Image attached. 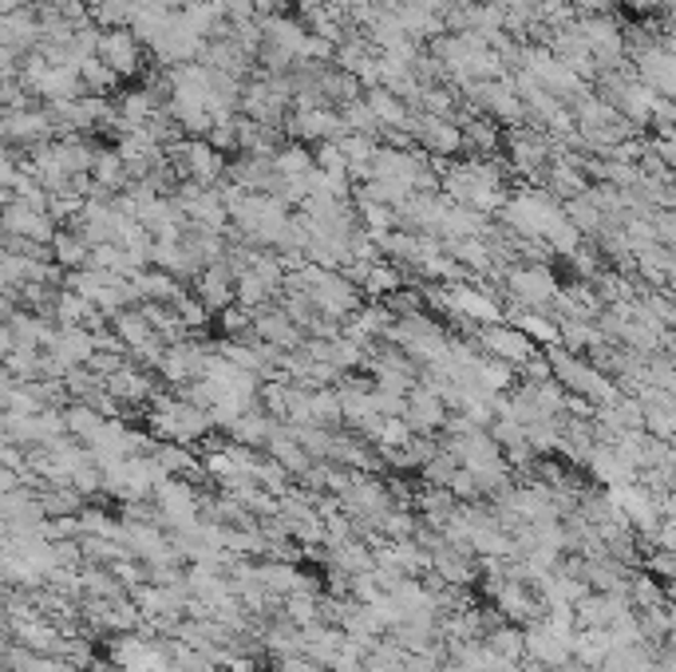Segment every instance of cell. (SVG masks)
<instances>
[{
	"label": "cell",
	"mask_w": 676,
	"mask_h": 672,
	"mask_svg": "<svg viewBox=\"0 0 676 672\" xmlns=\"http://www.w3.org/2000/svg\"><path fill=\"white\" fill-rule=\"evenodd\" d=\"M439 195L455 202V207L479 210L491 217L502 207L506 190V163L499 159H459L439 171Z\"/></svg>",
	"instance_id": "1"
},
{
	"label": "cell",
	"mask_w": 676,
	"mask_h": 672,
	"mask_svg": "<svg viewBox=\"0 0 676 672\" xmlns=\"http://www.w3.org/2000/svg\"><path fill=\"white\" fill-rule=\"evenodd\" d=\"M495 222L502 229H511L518 238H538L546 241V234L562 222V202L550 198L542 186H523V190H514V195L502 198V207L495 210Z\"/></svg>",
	"instance_id": "2"
},
{
	"label": "cell",
	"mask_w": 676,
	"mask_h": 672,
	"mask_svg": "<svg viewBox=\"0 0 676 672\" xmlns=\"http://www.w3.org/2000/svg\"><path fill=\"white\" fill-rule=\"evenodd\" d=\"M384 340L400 348L408 360H415L420 369H431V364H443L451 336H448V328L439 325L436 316L412 313V316H400V321H392V328L384 333Z\"/></svg>",
	"instance_id": "3"
},
{
	"label": "cell",
	"mask_w": 676,
	"mask_h": 672,
	"mask_svg": "<svg viewBox=\"0 0 676 672\" xmlns=\"http://www.w3.org/2000/svg\"><path fill=\"white\" fill-rule=\"evenodd\" d=\"M581 40L589 48V60L598 72H613V67L629 64L625 60V24L613 12H593V16H574Z\"/></svg>",
	"instance_id": "4"
},
{
	"label": "cell",
	"mask_w": 676,
	"mask_h": 672,
	"mask_svg": "<svg viewBox=\"0 0 676 672\" xmlns=\"http://www.w3.org/2000/svg\"><path fill=\"white\" fill-rule=\"evenodd\" d=\"M499 151H506V171H518L526 174V178H535L546 171V163L554 159L558 142L550 139V135H542V130L535 127H506L502 130V147Z\"/></svg>",
	"instance_id": "5"
},
{
	"label": "cell",
	"mask_w": 676,
	"mask_h": 672,
	"mask_svg": "<svg viewBox=\"0 0 676 672\" xmlns=\"http://www.w3.org/2000/svg\"><path fill=\"white\" fill-rule=\"evenodd\" d=\"M163 154L166 163L178 171V178H190V183L214 186L226 174V154L214 151L206 139H178Z\"/></svg>",
	"instance_id": "6"
},
{
	"label": "cell",
	"mask_w": 676,
	"mask_h": 672,
	"mask_svg": "<svg viewBox=\"0 0 676 672\" xmlns=\"http://www.w3.org/2000/svg\"><path fill=\"white\" fill-rule=\"evenodd\" d=\"M408 135H412L415 151L427 154V159H436V163H451V159L463 154V139H459V127L451 120H436V115L412 111Z\"/></svg>",
	"instance_id": "7"
},
{
	"label": "cell",
	"mask_w": 676,
	"mask_h": 672,
	"mask_svg": "<svg viewBox=\"0 0 676 672\" xmlns=\"http://www.w3.org/2000/svg\"><path fill=\"white\" fill-rule=\"evenodd\" d=\"M471 340L479 345L483 357L491 360H502V364H511V369H523L526 360L535 357L538 345L535 340H526L523 333L514 325H506V321H499V325H479L471 328Z\"/></svg>",
	"instance_id": "8"
},
{
	"label": "cell",
	"mask_w": 676,
	"mask_h": 672,
	"mask_svg": "<svg viewBox=\"0 0 676 672\" xmlns=\"http://www.w3.org/2000/svg\"><path fill=\"white\" fill-rule=\"evenodd\" d=\"M281 135L289 142H333L345 135L340 111L333 108H289L281 120Z\"/></svg>",
	"instance_id": "9"
},
{
	"label": "cell",
	"mask_w": 676,
	"mask_h": 672,
	"mask_svg": "<svg viewBox=\"0 0 676 672\" xmlns=\"http://www.w3.org/2000/svg\"><path fill=\"white\" fill-rule=\"evenodd\" d=\"M392 210H396V229H408V234H436L439 217L448 210V198L439 195V190H412V195Z\"/></svg>",
	"instance_id": "10"
},
{
	"label": "cell",
	"mask_w": 676,
	"mask_h": 672,
	"mask_svg": "<svg viewBox=\"0 0 676 672\" xmlns=\"http://www.w3.org/2000/svg\"><path fill=\"white\" fill-rule=\"evenodd\" d=\"M96 55L120 79H132V76H139L142 72V43L135 40L127 28H108V33H99Z\"/></svg>",
	"instance_id": "11"
},
{
	"label": "cell",
	"mask_w": 676,
	"mask_h": 672,
	"mask_svg": "<svg viewBox=\"0 0 676 672\" xmlns=\"http://www.w3.org/2000/svg\"><path fill=\"white\" fill-rule=\"evenodd\" d=\"M52 120L48 111L40 108H21V111H0V135L4 142H16V147H45L48 135H52Z\"/></svg>",
	"instance_id": "12"
},
{
	"label": "cell",
	"mask_w": 676,
	"mask_h": 672,
	"mask_svg": "<svg viewBox=\"0 0 676 672\" xmlns=\"http://www.w3.org/2000/svg\"><path fill=\"white\" fill-rule=\"evenodd\" d=\"M0 229H4V238H28L48 246L55 234V222L48 214H40V210L24 207V202L12 198L9 207H0Z\"/></svg>",
	"instance_id": "13"
},
{
	"label": "cell",
	"mask_w": 676,
	"mask_h": 672,
	"mask_svg": "<svg viewBox=\"0 0 676 672\" xmlns=\"http://www.w3.org/2000/svg\"><path fill=\"white\" fill-rule=\"evenodd\" d=\"M190 294L206 304L210 313H222L226 304H234V270L226 261H210L190 277Z\"/></svg>",
	"instance_id": "14"
},
{
	"label": "cell",
	"mask_w": 676,
	"mask_h": 672,
	"mask_svg": "<svg viewBox=\"0 0 676 672\" xmlns=\"http://www.w3.org/2000/svg\"><path fill=\"white\" fill-rule=\"evenodd\" d=\"M45 352L55 360V369H60L67 376L72 369H84V364H88V357L96 352V340H91L88 328H79V325H55L52 345H48Z\"/></svg>",
	"instance_id": "15"
},
{
	"label": "cell",
	"mask_w": 676,
	"mask_h": 672,
	"mask_svg": "<svg viewBox=\"0 0 676 672\" xmlns=\"http://www.w3.org/2000/svg\"><path fill=\"white\" fill-rule=\"evenodd\" d=\"M550 313H554V321H593V316L601 313V301H598V294H593V285L574 277V282L558 285L554 301H550Z\"/></svg>",
	"instance_id": "16"
},
{
	"label": "cell",
	"mask_w": 676,
	"mask_h": 672,
	"mask_svg": "<svg viewBox=\"0 0 676 672\" xmlns=\"http://www.w3.org/2000/svg\"><path fill=\"white\" fill-rule=\"evenodd\" d=\"M103 388L115 403H142L151 400L154 391H159V379H154L151 369H139V364H123L120 372H111L103 379Z\"/></svg>",
	"instance_id": "17"
},
{
	"label": "cell",
	"mask_w": 676,
	"mask_h": 672,
	"mask_svg": "<svg viewBox=\"0 0 676 672\" xmlns=\"http://www.w3.org/2000/svg\"><path fill=\"white\" fill-rule=\"evenodd\" d=\"M253 336L273 348H281V352H293V348H301V340H305V333H301L277 304H265V309L253 313Z\"/></svg>",
	"instance_id": "18"
},
{
	"label": "cell",
	"mask_w": 676,
	"mask_h": 672,
	"mask_svg": "<svg viewBox=\"0 0 676 672\" xmlns=\"http://www.w3.org/2000/svg\"><path fill=\"white\" fill-rule=\"evenodd\" d=\"M400 420L412 427V432H424L431 435L436 427H443V420H448V408H443V400H439L436 391H427L415 384L412 391H408V400H404V415Z\"/></svg>",
	"instance_id": "19"
},
{
	"label": "cell",
	"mask_w": 676,
	"mask_h": 672,
	"mask_svg": "<svg viewBox=\"0 0 676 672\" xmlns=\"http://www.w3.org/2000/svg\"><path fill=\"white\" fill-rule=\"evenodd\" d=\"M222 178H229V183L238 186V190H246V195H270L273 190V159H258V154H238L234 163H226V174Z\"/></svg>",
	"instance_id": "20"
},
{
	"label": "cell",
	"mask_w": 676,
	"mask_h": 672,
	"mask_svg": "<svg viewBox=\"0 0 676 672\" xmlns=\"http://www.w3.org/2000/svg\"><path fill=\"white\" fill-rule=\"evenodd\" d=\"M132 282V294H135V304H142V301H159V304H175L178 297L186 294V285L183 282H175L171 273H163V270H139V273H132L127 277Z\"/></svg>",
	"instance_id": "21"
},
{
	"label": "cell",
	"mask_w": 676,
	"mask_h": 672,
	"mask_svg": "<svg viewBox=\"0 0 676 672\" xmlns=\"http://www.w3.org/2000/svg\"><path fill=\"white\" fill-rule=\"evenodd\" d=\"M459 139H463V151H471V159H495L502 147V127L487 115H471L459 123Z\"/></svg>",
	"instance_id": "22"
},
{
	"label": "cell",
	"mask_w": 676,
	"mask_h": 672,
	"mask_svg": "<svg viewBox=\"0 0 676 672\" xmlns=\"http://www.w3.org/2000/svg\"><path fill=\"white\" fill-rule=\"evenodd\" d=\"M361 99L368 103L372 120L380 123V135L384 130H408L412 108H408L404 99H396L392 91H384V87H368V91H361Z\"/></svg>",
	"instance_id": "23"
},
{
	"label": "cell",
	"mask_w": 676,
	"mask_h": 672,
	"mask_svg": "<svg viewBox=\"0 0 676 672\" xmlns=\"http://www.w3.org/2000/svg\"><path fill=\"white\" fill-rule=\"evenodd\" d=\"M491 226V217L479 214V210H467V207H455L448 202L443 217H439V229L436 238L439 241H459V238H483V229Z\"/></svg>",
	"instance_id": "24"
},
{
	"label": "cell",
	"mask_w": 676,
	"mask_h": 672,
	"mask_svg": "<svg viewBox=\"0 0 676 672\" xmlns=\"http://www.w3.org/2000/svg\"><path fill=\"white\" fill-rule=\"evenodd\" d=\"M316 91H321V103H325V108H333V111L349 108V103H356V99H361V84H356V76H352V72H340V67H333V64L321 67Z\"/></svg>",
	"instance_id": "25"
},
{
	"label": "cell",
	"mask_w": 676,
	"mask_h": 672,
	"mask_svg": "<svg viewBox=\"0 0 676 672\" xmlns=\"http://www.w3.org/2000/svg\"><path fill=\"white\" fill-rule=\"evenodd\" d=\"M234 127H238V151L241 154L273 159V154H277V147L285 142V135L277 127H262V123L246 120V115H238V120H234Z\"/></svg>",
	"instance_id": "26"
},
{
	"label": "cell",
	"mask_w": 676,
	"mask_h": 672,
	"mask_svg": "<svg viewBox=\"0 0 676 672\" xmlns=\"http://www.w3.org/2000/svg\"><path fill=\"white\" fill-rule=\"evenodd\" d=\"M340 147V159H345V171H349V183H364L368 178V163L372 154H376V147H380V139H372V135H340V139H333Z\"/></svg>",
	"instance_id": "27"
},
{
	"label": "cell",
	"mask_w": 676,
	"mask_h": 672,
	"mask_svg": "<svg viewBox=\"0 0 676 672\" xmlns=\"http://www.w3.org/2000/svg\"><path fill=\"white\" fill-rule=\"evenodd\" d=\"M12 333V340L24 348H48L52 345V336H55V325L48 321V316H36L28 313V309H16V313L4 321Z\"/></svg>",
	"instance_id": "28"
},
{
	"label": "cell",
	"mask_w": 676,
	"mask_h": 672,
	"mask_svg": "<svg viewBox=\"0 0 676 672\" xmlns=\"http://www.w3.org/2000/svg\"><path fill=\"white\" fill-rule=\"evenodd\" d=\"M36 99H45V103H67V99H79L84 96V84H79V72L76 67H48L40 84L33 87Z\"/></svg>",
	"instance_id": "29"
},
{
	"label": "cell",
	"mask_w": 676,
	"mask_h": 672,
	"mask_svg": "<svg viewBox=\"0 0 676 672\" xmlns=\"http://www.w3.org/2000/svg\"><path fill=\"white\" fill-rule=\"evenodd\" d=\"M48 151V163L55 166V171L60 174H67V178H72V174H88L91 171V147L84 139H60V142H48L45 147Z\"/></svg>",
	"instance_id": "30"
},
{
	"label": "cell",
	"mask_w": 676,
	"mask_h": 672,
	"mask_svg": "<svg viewBox=\"0 0 676 672\" xmlns=\"http://www.w3.org/2000/svg\"><path fill=\"white\" fill-rule=\"evenodd\" d=\"M178 246H183V250L198 261V270H202V265H210V261H222V253H226V234H214V229H202V226H190V222H186Z\"/></svg>",
	"instance_id": "31"
},
{
	"label": "cell",
	"mask_w": 676,
	"mask_h": 672,
	"mask_svg": "<svg viewBox=\"0 0 676 672\" xmlns=\"http://www.w3.org/2000/svg\"><path fill=\"white\" fill-rule=\"evenodd\" d=\"M88 241L79 238L76 229H55L52 241H48V258H52V265H60V270H84L88 265Z\"/></svg>",
	"instance_id": "32"
},
{
	"label": "cell",
	"mask_w": 676,
	"mask_h": 672,
	"mask_svg": "<svg viewBox=\"0 0 676 672\" xmlns=\"http://www.w3.org/2000/svg\"><path fill=\"white\" fill-rule=\"evenodd\" d=\"M159 108H163V103H159V99H154L147 87H135V91H127V96L115 103V120H120V130L147 127V120H151Z\"/></svg>",
	"instance_id": "33"
},
{
	"label": "cell",
	"mask_w": 676,
	"mask_h": 672,
	"mask_svg": "<svg viewBox=\"0 0 676 672\" xmlns=\"http://www.w3.org/2000/svg\"><path fill=\"white\" fill-rule=\"evenodd\" d=\"M91 183L103 186V190H111V195H120V190H127V166H123V159L115 154V147H99L96 154H91Z\"/></svg>",
	"instance_id": "34"
},
{
	"label": "cell",
	"mask_w": 676,
	"mask_h": 672,
	"mask_svg": "<svg viewBox=\"0 0 676 672\" xmlns=\"http://www.w3.org/2000/svg\"><path fill=\"white\" fill-rule=\"evenodd\" d=\"M502 321H506V325H514L518 333L526 336V340H535V345H542V348H554L558 345V321H554V316L506 309V313H502Z\"/></svg>",
	"instance_id": "35"
},
{
	"label": "cell",
	"mask_w": 676,
	"mask_h": 672,
	"mask_svg": "<svg viewBox=\"0 0 676 672\" xmlns=\"http://www.w3.org/2000/svg\"><path fill=\"white\" fill-rule=\"evenodd\" d=\"M598 345H605V336L598 333L593 321H558V348H566L574 357H589Z\"/></svg>",
	"instance_id": "36"
},
{
	"label": "cell",
	"mask_w": 676,
	"mask_h": 672,
	"mask_svg": "<svg viewBox=\"0 0 676 672\" xmlns=\"http://www.w3.org/2000/svg\"><path fill=\"white\" fill-rule=\"evenodd\" d=\"M562 214H566V222L574 229H578L581 238H593L601 226H605V214H601V207L589 198V186L581 190L578 198H569V202H562Z\"/></svg>",
	"instance_id": "37"
},
{
	"label": "cell",
	"mask_w": 676,
	"mask_h": 672,
	"mask_svg": "<svg viewBox=\"0 0 676 672\" xmlns=\"http://www.w3.org/2000/svg\"><path fill=\"white\" fill-rule=\"evenodd\" d=\"M273 301H277V289H270L253 270H241L234 277V304H241L246 313H258V309H265Z\"/></svg>",
	"instance_id": "38"
},
{
	"label": "cell",
	"mask_w": 676,
	"mask_h": 672,
	"mask_svg": "<svg viewBox=\"0 0 676 672\" xmlns=\"http://www.w3.org/2000/svg\"><path fill=\"white\" fill-rule=\"evenodd\" d=\"M76 72H79V84H84V96L108 99L111 91L120 87V76H115V72H111V67L103 64L99 55H88V60H84Z\"/></svg>",
	"instance_id": "39"
},
{
	"label": "cell",
	"mask_w": 676,
	"mask_h": 672,
	"mask_svg": "<svg viewBox=\"0 0 676 672\" xmlns=\"http://www.w3.org/2000/svg\"><path fill=\"white\" fill-rule=\"evenodd\" d=\"M471 384L483 388L487 396H491V391H506L514 384V369L511 364H502V360L479 357L475 360V372H471Z\"/></svg>",
	"instance_id": "40"
},
{
	"label": "cell",
	"mask_w": 676,
	"mask_h": 672,
	"mask_svg": "<svg viewBox=\"0 0 676 672\" xmlns=\"http://www.w3.org/2000/svg\"><path fill=\"white\" fill-rule=\"evenodd\" d=\"M4 369H9L12 384H28V379H40L45 372V348H24L16 345L4 360Z\"/></svg>",
	"instance_id": "41"
},
{
	"label": "cell",
	"mask_w": 676,
	"mask_h": 672,
	"mask_svg": "<svg viewBox=\"0 0 676 672\" xmlns=\"http://www.w3.org/2000/svg\"><path fill=\"white\" fill-rule=\"evenodd\" d=\"M99 423H103V415L96 408H88V403H67L64 408V435H72L79 444H88L91 435L99 432Z\"/></svg>",
	"instance_id": "42"
},
{
	"label": "cell",
	"mask_w": 676,
	"mask_h": 672,
	"mask_svg": "<svg viewBox=\"0 0 676 672\" xmlns=\"http://www.w3.org/2000/svg\"><path fill=\"white\" fill-rule=\"evenodd\" d=\"M135 12V0H99L96 9H91V24H96L99 33H108V28H127Z\"/></svg>",
	"instance_id": "43"
},
{
	"label": "cell",
	"mask_w": 676,
	"mask_h": 672,
	"mask_svg": "<svg viewBox=\"0 0 676 672\" xmlns=\"http://www.w3.org/2000/svg\"><path fill=\"white\" fill-rule=\"evenodd\" d=\"M328 364L345 376H352L356 369H364V348L349 336H337V340H328Z\"/></svg>",
	"instance_id": "44"
},
{
	"label": "cell",
	"mask_w": 676,
	"mask_h": 672,
	"mask_svg": "<svg viewBox=\"0 0 676 672\" xmlns=\"http://www.w3.org/2000/svg\"><path fill=\"white\" fill-rule=\"evenodd\" d=\"M171 309H175V316L178 321H183V328L186 333H206V325H210V309L202 301H198L195 294H190V289H186L183 297H178L175 304H171Z\"/></svg>",
	"instance_id": "45"
},
{
	"label": "cell",
	"mask_w": 676,
	"mask_h": 672,
	"mask_svg": "<svg viewBox=\"0 0 676 672\" xmlns=\"http://www.w3.org/2000/svg\"><path fill=\"white\" fill-rule=\"evenodd\" d=\"M218 325L226 333V340H250L253 336V313H246L241 304H226L218 313Z\"/></svg>",
	"instance_id": "46"
},
{
	"label": "cell",
	"mask_w": 676,
	"mask_h": 672,
	"mask_svg": "<svg viewBox=\"0 0 676 672\" xmlns=\"http://www.w3.org/2000/svg\"><path fill=\"white\" fill-rule=\"evenodd\" d=\"M313 166L321 174H349V171H345V159H340V147H337V142H316Z\"/></svg>",
	"instance_id": "47"
},
{
	"label": "cell",
	"mask_w": 676,
	"mask_h": 672,
	"mask_svg": "<svg viewBox=\"0 0 676 672\" xmlns=\"http://www.w3.org/2000/svg\"><path fill=\"white\" fill-rule=\"evenodd\" d=\"M649 222H653L656 241L673 250V241H676V217H673V210H653V214H649Z\"/></svg>",
	"instance_id": "48"
},
{
	"label": "cell",
	"mask_w": 676,
	"mask_h": 672,
	"mask_svg": "<svg viewBox=\"0 0 676 672\" xmlns=\"http://www.w3.org/2000/svg\"><path fill=\"white\" fill-rule=\"evenodd\" d=\"M16 67H21V52H12L0 43V79H12L16 76Z\"/></svg>",
	"instance_id": "49"
},
{
	"label": "cell",
	"mask_w": 676,
	"mask_h": 672,
	"mask_svg": "<svg viewBox=\"0 0 676 672\" xmlns=\"http://www.w3.org/2000/svg\"><path fill=\"white\" fill-rule=\"evenodd\" d=\"M16 348V340H12V333H9V325H0V364L9 360V352Z\"/></svg>",
	"instance_id": "50"
},
{
	"label": "cell",
	"mask_w": 676,
	"mask_h": 672,
	"mask_svg": "<svg viewBox=\"0 0 676 672\" xmlns=\"http://www.w3.org/2000/svg\"><path fill=\"white\" fill-rule=\"evenodd\" d=\"M293 4H297V9H301V12H305V9H313V4H328V0H293Z\"/></svg>",
	"instance_id": "51"
},
{
	"label": "cell",
	"mask_w": 676,
	"mask_h": 672,
	"mask_svg": "<svg viewBox=\"0 0 676 672\" xmlns=\"http://www.w3.org/2000/svg\"><path fill=\"white\" fill-rule=\"evenodd\" d=\"M9 384H12V376H9V369H4V364H0V391H4V388H9Z\"/></svg>",
	"instance_id": "52"
},
{
	"label": "cell",
	"mask_w": 676,
	"mask_h": 672,
	"mask_svg": "<svg viewBox=\"0 0 676 672\" xmlns=\"http://www.w3.org/2000/svg\"><path fill=\"white\" fill-rule=\"evenodd\" d=\"M84 4H88V9H96V4H99V0H84Z\"/></svg>",
	"instance_id": "53"
},
{
	"label": "cell",
	"mask_w": 676,
	"mask_h": 672,
	"mask_svg": "<svg viewBox=\"0 0 676 672\" xmlns=\"http://www.w3.org/2000/svg\"><path fill=\"white\" fill-rule=\"evenodd\" d=\"M0 250H4V229H0Z\"/></svg>",
	"instance_id": "54"
}]
</instances>
